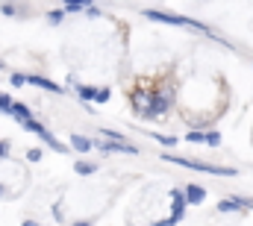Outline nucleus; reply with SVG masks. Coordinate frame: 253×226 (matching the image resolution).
I'll return each mask as SVG.
<instances>
[{"mask_svg":"<svg viewBox=\"0 0 253 226\" xmlns=\"http://www.w3.org/2000/svg\"><path fill=\"white\" fill-rule=\"evenodd\" d=\"M162 162H174L180 168L189 170H200V173H212V176H236V168H224V165H209V162H197V159H183V156H171V153H162Z\"/></svg>","mask_w":253,"mask_h":226,"instance_id":"1","label":"nucleus"},{"mask_svg":"<svg viewBox=\"0 0 253 226\" xmlns=\"http://www.w3.org/2000/svg\"><path fill=\"white\" fill-rule=\"evenodd\" d=\"M144 18H150V21H159V24H171V27H186V30H194V33H206V36H215L206 24H200V21H194V18H183V15H168V12H156V9H147L144 12ZM218 38V36H215Z\"/></svg>","mask_w":253,"mask_h":226,"instance_id":"2","label":"nucleus"},{"mask_svg":"<svg viewBox=\"0 0 253 226\" xmlns=\"http://www.w3.org/2000/svg\"><path fill=\"white\" fill-rule=\"evenodd\" d=\"M171 103H174V91H171V88L150 91V109H147V117H165V112L171 109Z\"/></svg>","mask_w":253,"mask_h":226,"instance_id":"3","label":"nucleus"},{"mask_svg":"<svg viewBox=\"0 0 253 226\" xmlns=\"http://www.w3.org/2000/svg\"><path fill=\"white\" fill-rule=\"evenodd\" d=\"M21 126H24V129H30V132H36V135H42V138H44V144H47L50 150H56V153H65V144H62V141H56V135H53L50 129H44L39 120H24Z\"/></svg>","mask_w":253,"mask_h":226,"instance_id":"4","label":"nucleus"},{"mask_svg":"<svg viewBox=\"0 0 253 226\" xmlns=\"http://www.w3.org/2000/svg\"><path fill=\"white\" fill-rule=\"evenodd\" d=\"M186 206H189V203H186V194H183L180 188H174V191H171V221H174V224H180V221L186 218Z\"/></svg>","mask_w":253,"mask_h":226,"instance_id":"5","label":"nucleus"},{"mask_svg":"<svg viewBox=\"0 0 253 226\" xmlns=\"http://www.w3.org/2000/svg\"><path fill=\"white\" fill-rule=\"evenodd\" d=\"M186 203L189 206H200L203 200H206V188H200V185H186Z\"/></svg>","mask_w":253,"mask_h":226,"instance_id":"6","label":"nucleus"},{"mask_svg":"<svg viewBox=\"0 0 253 226\" xmlns=\"http://www.w3.org/2000/svg\"><path fill=\"white\" fill-rule=\"evenodd\" d=\"M100 150L103 153H126V156H135L138 153L132 144H121V141H106V144H100Z\"/></svg>","mask_w":253,"mask_h":226,"instance_id":"7","label":"nucleus"},{"mask_svg":"<svg viewBox=\"0 0 253 226\" xmlns=\"http://www.w3.org/2000/svg\"><path fill=\"white\" fill-rule=\"evenodd\" d=\"M27 82H33V85H39V88H44V91H50V94H62V88L53 82V79H44V76H27Z\"/></svg>","mask_w":253,"mask_h":226,"instance_id":"8","label":"nucleus"},{"mask_svg":"<svg viewBox=\"0 0 253 226\" xmlns=\"http://www.w3.org/2000/svg\"><path fill=\"white\" fill-rule=\"evenodd\" d=\"M91 144H94V141H91V138H85V135H71V147H74V150H80V153H88V150H91Z\"/></svg>","mask_w":253,"mask_h":226,"instance_id":"9","label":"nucleus"},{"mask_svg":"<svg viewBox=\"0 0 253 226\" xmlns=\"http://www.w3.org/2000/svg\"><path fill=\"white\" fill-rule=\"evenodd\" d=\"M12 117H15L18 123H24V120H33V112H30V106L15 103V106H12Z\"/></svg>","mask_w":253,"mask_h":226,"instance_id":"10","label":"nucleus"},{"mask_svg":"<svg viewBox=\"0 0 253 226\" xmlns=\"http://www.w3.org/2000/svg\"><path fill=\"white\" fill-rule=\"evenodd\" d=\"M77 94H80L83 103H91V100L97 97V88H91V85H77Z\"/></svg>","mask_w":253,"mask_h":226,"instance_id":"11","label":"nucleus"},{"mask_svg":"<svg viewBox=\"0 0 253 226\" xmlns=\"http://www.w3.org/2000/svg\"><path fill=\"white\" fill-rule=\"evenodd\" d=\"M74 170H77L80 176H88V173H94V170H97V165H94V162H77Z\"/></svg>","mask_w":253,"mask_h":226,"instance_id":"12","label":"nucleus"},{"mask_svg":"<svg viewBox=\"0 0 253 226\" xmlns=\"http://www.w3.org/2000/svg\"><path fill=\"white\" fill-rule=\"evenodd\" d=\"M88 6H91V3H80V0H71V3H65V12H88Z\"/></svg>","mask_w":253,"mask_h":226,"instance_id":"13","label":"nucleus"},{"mask_svg":"<svg viewBox=\"0 0 253 226\" xmlns=\"http://www.w3.org/2000/svg\"><path fill=\"white\" fill-rule=\"evenodd\" d=\"M186 141H191V144H206V132H200V129H191L189 135H186Z\"/></svg>","mask_w":253,"mask_h":226,"instance_id":"14","label":"nucleus"},{"mask_svg":"<svg viewBox=\"0 0 253 226\" xmlns=\"http://www.w3.org/2000/svg\"><path fill=\"white\" fill-rule=\"evenodd\" d=\"M206 144H209V147H221V132L209 129V132H206Z\"/></svg>","mask_w":253,"mask_h":226,"instance_id":"15","label":"nucleus"},{"mask_svg":"<svg viewBox=\"0 0 253 226\" xmlns=\"http://www.w3.org/2000/svg\"><path fill=\"white\" fill-rule=\"evenodd\" d=\"M12 106H15V103H12L6 94H0V112H3V114H12Z\"/></svg>","mask_w":253,"mask_h":226,"instance_id":"16","label":"nucleus"},{"mask_svg":"<svg viewBox=\"0 0 253 226\" xmlns=\"http://www.w3.org/2000/svg\"><path fill=\"white\" fill-rule=\"evenodd\" d=\"M109 97H112V91H109V88H97V97H94V103H109Z\"/></svg>","mask_w":253,"mask_h":226,"instance_id":"17","label":"nucleus"},{"mask_svg":"<svg viewBox=\"0 0 253 226\" xmlns=\"http://www.w3.org/2000/svg\"><path fill=\"white\" fill-rule=\"evenodd\" d=\"M150 138H156V141L165 144V147H174V144H177V138H171V135H150Z\"/></svg>","mask_w":253,"mask_h":226,"instance_id":"18","label":"nucleus"},{"mask_svg":"<svg viewBox=\"0 0 253 226\" xmlns=\"http://www.w3.org/2000/svg\"><path fill=\"white\" fill-rule=\"evenodd\" d=\"M100 132H103L106 138H112V141H121V144H124V135H121V132H115V129H100Z\"/></svg>","mask_w":253,"mask_h":226,"instance_id":"19","label":"nucleus"},{"mask_svg":"<svg viewBox=\"0 0 253 226\" xmlns=\"http://www.w3.org/2000/svg\"><path fill=\"white\" fill-rule=\"evenodd\" d=\"M24 82H27V76H24V74H12V85H15V88H21Z\"/></svg>","mask_w":253,"mask_h":226,"instance_id":"20","label":"nucleus"},{"mask_svg":"<svg viewBox=\"0 0 253 226\" xmlns=\"http://www.w3.org/2000/svg\"><path fill=\"white\" fill-rule=\"evenodd\" d=\"M62 15H65V12H50V15H47V21H50V24H62Z\"/></svg>","mask_w":253,"mask_h":226,"instance_id":"21","label":"nucleus"},{"mask_svg":"<svg viewBox=\"0 0 253 226\" xmlns=\"http://www.w3.org/2000/svg\"><path fill=\"white\" fill-rule=\"evenodd\" d=\"M0 12H3V15H18V9H15V6H9V3H3V6H0Z\"/></svg>","mask_w":253,"mask_h":226,"instance_id":"22","label":"nucleus"},{"mask_svg":"<svg viewBox=\"0 0 253 226\" xmlns=\"http://www.w3.org/2000/svg\"><path fill=\"white\" fill-rule=\"evenodd\" d=\"M27 159H30V162H39V159H42V150H30Z\"/></svg>","mask_w":253,"mask_h":226,"instance_id":"23","label":"nucleus"},{"mask_svg":"<svg viewBox=\"0 0 253 226\" xmlns=\"http://www.w3.org/2000/svg\"><path fill=\"white\" fill-rule=\"evenodd\" d=\"M9 156V144L6 141H0V159H6Z\"/></svg>","mask_w":253,"mask_h":226,"instance_id":"24","label":"nucleus"},{"mask_svg":"<svg viewBox=\"0 0 253 226\" xmlns=\"http://www.w3.org/2000/svg\"><path fill=\"white\" fill-rule=\"evenodd\" d=\"M153 226H177V224H174V221L168 218V221H156V224H153Z\"/></svg>","mask_w":253,"mask_h":226,"instance_id":"25","label":"nucleus"},{"mask_svg":"<svg viewBox=\"0 0 253 226\" xmlns=\"http://www.w3.org/2000/svg\"><path fill=\"white\" fill-rule=\"evenodd\" d=\"M74 226H91V221H80V224H74Z\"/></svg>","mask_w":253,"mask_h":226,"instance_id":"26","label":"nucleus"},{"mask_svg":"<svg viewBox=\"0 0 253 226\" xmlns=\"http://www.w3.org/2000/svg\"><path fill=\"white\" fill-rule=\"evenodd\" d=\"M21 226H39V224H36V221H24Z\"/></svg>","mask_w":253,"mask_h":226,"instance_id":"27","label":"nucleus"},{"mask_svg":"<svg viewBox=\"0 0 253 226\" xmlns=\"http://www.w3.org/2000/svg\"><path fill=\"white\" fill-rule=\"evenodd\" d=\"M0 194H3V188H0Z\"/></svg>","mask_w":253,"mask_h":226,"instance_id":"28","label":"nucleus"}]
</instances>
